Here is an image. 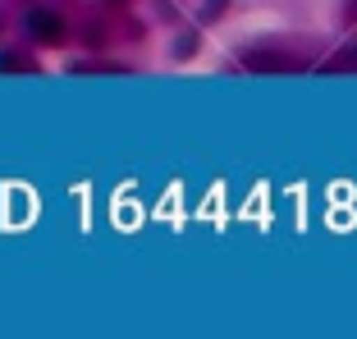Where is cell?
I'll return each mask as SVG.
<instances>
[{"instance_id":"6da1fadb","label":"cell","mask_w":357,"mask_h":339,"mask_svg":"<svg viewBox=\"0 0 357 339\" xmlns=\"http://www.w3.org/2000/svg\"><path fill=\"white\" fill-rule=\"evenodd\" d=\"M28 32L37 37V42H46V46H60L64 42V23L55 19V14H46V10H32L28 14Z\"/></svg>"},{"instance_id":"7a4b0ae2","label":"cell","mask_w":357,"mask_h":339,"mask_svg":"<svg viewBox=\"0 0 357 339\" xmlns=\"http://www.w3.org/2000/svg\"><path fill=\"white\" fill-rule=\"evenodd\" d=\"M248 69H261V74H280V69H298L294 60H284V55H243Z\"/></svg>"},{"instance_id":"3957f363","label":"cell","mask_w":357,"mask_h":339,"mask_svg":"<svg viewBox=\"0 0 357 339\" xmlns=\"http://www.w3.org/2000/svg\"><path fill=\"white\" fill-rule=\"evenodd\" d=\"M335 69H357V51H348V55H339V60H335Z\"/></svg>"},{"instance_id":"277c9868","label":"cell","mask_w":357,"mask_h":339,"mask_svg":"<svg viewBox=\"0 0 357 339\" xmlns=\"http://www.w3.org/2000/svg\"><path fill=\"white\" fill-rule=\"evenodd\" d=\"M0 69H28V64H23L19 55H0Z\"/></svg>"}]
</instances>
